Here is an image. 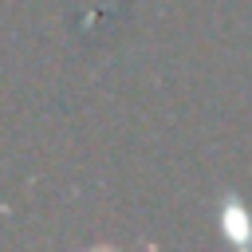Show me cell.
<instances>
[{
    "mask_svg": "<svg viewBox=\"0 0 252 252\" xmlns=\"http://www.w3.org/2000/svg\"><path fill=\"white\" fill-rule=\"evenodd\" d=\"M244 220H248V217H244V213H240L236 205H228V209H224V232H232V236L248 240V236H252V228H248Z\"/></svg>",
    "mask_w": 252,
    "mask_h": 252,
    "instance_id": "cell-1",
    "label": "cell"
}]
</instances>
